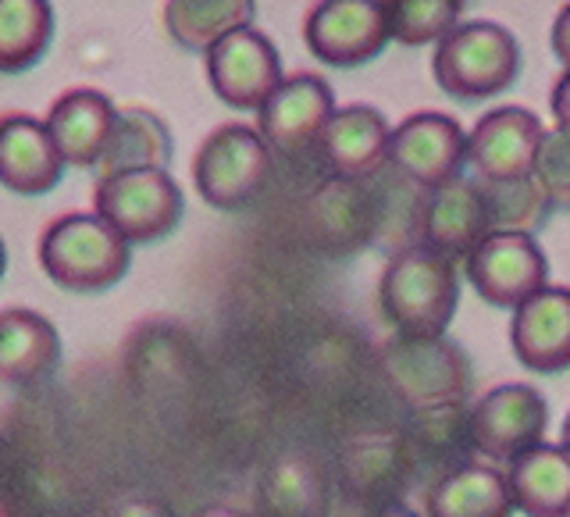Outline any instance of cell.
<instances>
[{
    "instance_id": "21",
    "label": "cell",
    "mask_w": 570,
    "mask_h": 517,
    "mask_svg": "<svg viewBox=\"0 0 570 517\" xmlns=\"http://www.w3.org/2000/svg\"><path fill=\"white\" fill-rule=\"evenodd\" d=\"M513 510L528 517H570V453L563 446H534L507 468Z\"/></svg>"
},
{
    "instance_id": "30",
    "label": "cell",
    "mask_w": 570,
    "mask_h": 517,
    "mask_svg": "<svg viewBox=\"0 0 570 517\" xmlns=\"http://www.w3.org/2000/svg\"><path fill=\"white\" fill-rule=\"evenodd\" d=\"M115 517H168V510L154 504V499H125L115 510Z\"/></svg>"
},
{
    "instance_id": "7",
    "label": "cell",
    "mask_w": 570,
    "mask_h": 517,
    "mask_svg": "<svg viewBox=\"0 0 570 517\" xmlns=\"http://www.w3.org/2000/svg\"><path fill=\"white\" fill-rule=\"evenodd\" d=\"M546 425H549V407L542 392L524 382H510L489 389L471 407L468 439L485 460L513 464L517 457L534 450V446H542Z\"/></svg>"
},
{
    "instance_id": "33",
    "label": "cell",
    "mask_w": 570,
    "mask_h": 517,
    "mask_svg": "<svg viewBox=\"0 0 570 517\" xmlns=\"http://www.w3.org/2000/svg\"><path fill=\"white\" fill-rule=\"evenodd\" d=\"M0 517H18L14 504H11V499H8L4 492H0Z\"/></svg>"
},
{
    "instance_id": "20",
    "label": "cell",
    "mask_w": 570,
    "mask_h": 517,
    "mask_svg": "<svg viewBox=\"0 0 570 517\" xmlns=\"http://www.w3.org/2000/svg\"><path fill=\"white\" fill-rule=\"evenodd\" d=\"M428 517H510L513 496L507 471L492 464H460L424 496Z\"/></svg>"
},
{
    "instance_id": "34",
    "label": "cell",
    "mask_w": 570,
    "mask_h": 517,
    "mask_svg": "<svg viewBox=\"0 0 570 517\" xmlns=\"http://www.w3.org/2000/svg\"><path fill=\"white\" fill-rule=\"evenodd\" d=\"M560 446L570 453V414L563 418V432H560Z\"/></svg>"
},
{
    "instance_id": "2",
    "label": "cell",
    "mask_w": 570,
    "mask_h": 517,
    "mask_svg": "<svg viewBox=\"0 0 570 517\" xmlns=\"http://www.w3.org/2000/svg\"><path fill=\"white\" fill-rule=\"evenodd\" d=\"M40 267L68 293H107L129 272V243L94 211L61 214L40 236Z\"/></svg>"
},
{
    "instance_id": "27",
    "label": "cell",
    "mask_w": 570,
    "mask_h": 517,
    "mask_svg": "<svg viewBox=\"0 0 570 517\" xmlns=\"http://www.w3.org/2000/svg\"><path fill=\"white\" fill-rule=\"evenodd\" d=\"M534 183L546 193L549 207L570 211V129L563 125L546 129L539 160H534Z\"/></svg>"
},
{
    "instance_id": "11",
    "label": "cell",
    "mask_w": 570,
    "mask_h": 517,
    "mask_svg": "<svg viewBox=\"0 0 570 517\" xmlns=\"http://www.w3.org/2000/svg\"><path fill=\"white\" fill-rule=\"evenodd\" d=\"M207 82L222 104L236 111H261L282 86V58L275 43L254 26L228 32L207 53Z\"/></svg>"
},
{
    "instance_id": "28",
    "label": "cell",
    "mask_w": 570,
    "mask_h": 517,
    "mask_svg": "<svg viewBox=\"0 0 570 517\" xmlns=\"http://www.w3.org/2000/svg\"><path fill=\"white\" fill-rule=\"evenodd\" d=\"M552 53H557L560 65L570 71V4L557 14V22H552Z\"/></svg>"
},
{
    "instance_id": "9",
    "label": "cell",
    "mask_w": 570,
    "mask_h": 517,
    "mask_svg": "<svg viewBox=\"0 0 570 517\" xmlns=\"http://www.w3.org/2000/svg\"><path fill=\"white\" fill-rule=\"evenodd\" d=\"M474 293L492 308H521L546 290L549 264L531 232H489L463 261Z\"/></svg>"
},
{
    "instance_id": "29",
    "label": "cell",
    "mask_w": 570,
    "mask_h": 517,
    "mask_svg": "<svg viewBox=\"0 0 570 517\" xmlns=\"http://www.w3.org/2000/svg\"><path fill=\"white\" fill-rule=\"evenodd\" d=\"M549 107H552V118H557V125L570 129V71H563V79H557V86H552Z\"/></svg>"
},
{
    "instance_id": "32",
    "label": "cell",
    "mask_w": 570,
    "mask_h": 517,
    "mask_svg": "<svg viewBox=\"0 0 570 517\" xmlns=\"http://www.w3.org/2000/svg\"><path fill=\"white\" fill-rule=\"evenodd\" d=\"M374 517H421V514H414V510H406V507H389V510H382V514H374Z\"/></svg>"
},
{
    "instance_id": "17",
    "label": "cell",
    "mask_w": 570,
    "mask_h": 517,
    "mask_svg": "<svg viewBox=\"0 0 570 517\" xmlns=\"http://www.w3.org/2000/svg\"><path fill=\"white\" fill-rule=\"evenodd\" d=\"M115 118L118 107L111 104V97L100 94V89L79 86L50 104L43 125L65 168H97L107 150V139H111Z\"/></svg>"
},
{
    "instance_id": "14",
    "label": "cell",
    "mask_w": 570,
    "mask_h": 517,
    "mask_svg": "<svg viewBox=\"0 0 570 517\" xmlns=\"http://www.w3.org/2000/svg\"><path fill=\"white\" fill-rule=\"evenodd\" d=\"M421 232L424 250H432L445 261H468L478 243L492 232L478 178H453L450 186L428 193L421 207Z\"/></svg>"
},
{
    "instance_id": "35",
    "label": "cell",
    "mask_w": 570,
    "mask_h": 517,
    "mask_svg": "<svg viewBox=\"0 0 570 517\" xmlns=\"http://www.w3.org/2000/svg\"><path fill=\"white\" fill-rule=\"evenodd\" d=\"M4 272H8V246L0 240V279H4Z\"/></svg>"
},
{
    "instance_id": "24",
    "label": "cell",
    "mask_w": 570,
    "mask_h": 517,
    "mask_svg": "<svg viewBox=\"0 0 570 517\" xmlns=\"http://www.w3.org/2000/svg\"><path fill=\"white\" fill-rule=\"evenodd\" d=\"M53 32V8L43 0H0V76L29 71Z\"/></svg>"
},
{
    "instance_id": "12",
    "label": "cell",
    "mask_w": 570,
    "mask_h": 517,
    "mask_svg": "<svg viewBox=\"0 0 570 517\" xmlns=\"http://www.w3.org/2000/svg\"><path fill=\"white\" fill-rule=\"evenodd\" d=\"M463 157H468V133L460 121L439 111H417L392 129L389 160L410 183L421 189H442L460 178Z\"/></svg>"
},
{
    "instance_id": "36",
    "label": "cell",
    "mask_w": 570,
    "mask_h": 517,
    "mask_svg": "<svg viewBox=\"0 0 570 517\" xmlns=\"http://www.w3.org/2000/svg\"><path fill=\"white\" fill-rule=\"evenodd\" d=\"M4 453H8V446H4V436H0V471H4Z\"/></svg>"
},
{
    "instance_id": "31",
    "label": "cell",
    "mask_w": 570,
    "mask_h": 517,
    "mask_svg": "<svg viewBox=\"0 0 570 517\" xmlns=\"http://www.w3.org/2000/svg\"><path fill=\"white\" fill-rule=\"evenodd\" d=\"M196 517H249V514H243L236 507H207V510H200Z\"/></svg>"
},
{
    "instance_id": "8",
    "label": "cell",
    "mask_w": 570,
    "mask_h": 517,
    "mask_svg": "<svg viewBox=\"0 0 570 517\" xmlns=\"http://www.w3.org/2000/svg\"><path fill=\"white\" fill-rule=\"evenodd\" d=\"M542 136V121L528 107H495V111L481 115L468 133L463 165H471L478 183L489 186L524 183L534 175Z\"/></svg>"
},
{
    "instance_id": "5",
    "label": "cell",
    "mask_w": 570,
    "mask_h": 517,
    "mask_svg": "<svg viewBox=\"0 0 570 517\" xmlns=\"http://www.w3.org/2000/svg\"><path fill=\"white\" fill-rule=\"evenodd\" d=\"M272 175V150L257 129L243 121L218 125L193 157V183L204 204L236 211L264 189Z\"/></svg>"
},
{
    "instance_id": "16",
    "label": "cell",
    "mask_w": 570,
    "mask_h": 517,
    "mask_svg": "<svg viewBox=\"0 0 570 517\" xmlns=\"http://www.w3.org/2000/svg\"><path fill=\"white\" fill-rule=\"evenodd\" d=\"M61 175L65 160L40 118L26 111L0 115V186L18 196H43Z\"/></svg>"
},
{
    "instance_id": "10",
    "label": "cell",
    "mask_w": 570,
    "mask_h": 517,
    "mask_svg": "<svg viewBox=\"0 0 570 517\" xmlns=\"http://www.w3.org/2000/svg\"><path fill=\"white\" fill-rule=\"evenodd\" d=\"M303 40L317 61L356 68L374 61L392 40L385 4L371 0H328L314 4L303 18Z\"/></svg>"
},
{
    "instance_id": "4",
    "label": "cell",
    "mask_w": 570,
    "mask_h": 517,
    "mask_svg": "<svg viewBox=\"0 0 570 517\" xmlns=\"http://www.w3.org/2000/svg\"><path fill=\"white\" fill-rule=\"evenodd\" d=\"M183 189L168 172H121L97 178L94 214L125 243H157L183 222Z\"/></svg>"
},
{
    "instance_id": "1",
    "label": "cell",
    "mask_w": 570,
    "mask_h": 517,
    "mask_svg": "<svg viewBox=\"0 0 570 517\" xmlns=\"http://www.w3.org/2000/svg\"><path fill=\"white\" fill-rule=\"evenodd\" d=\"M456 300L460 285L453 261L424 246H406L389 257L379 282V303L400 339H439L456 314Z\"/></svg>"
},
{
    "instance_id": "15",
    "label": "cell",
    "mask_w": 570,
    "mask_h": 517,
    "mask_svg": "<svg viewBox=\"0 0 570 517\" xmlns=\"http://www.w3.org/2000/svg\"><path fill=\"white\" fill-rule=\"evenodd\" d=\"M510 347L534 374L570 368V285H546L513 311Z\"/></svg>"
},
{
    "instance_id": "3",
    "label": "cell",
    "mask_w": 570,
    "mask_h": 517,
    "mask_svg": "<svg viewBox=\"0 0 570 517\" xmlns=\"http://www.w3.org/2000/svg\"><path fill=\"white\" fill-rule=\"evenodd\" d=\"M521 68V47L513 32L485 22H460L445 40L435 43L432 71L435 82L456 100H485L503 94Z\"/></svg>"
},
{
    "instance_id": "25",
    "label": "cell",
    "mask_w": 570,
    "mask_h": 517,
    "mask_svg": "<svg viewBox=\"0 0 570 517\" xmlns=\"http://www.w3.org/2000/svg\"><path fill=\"white\" fill-rule=\"evenodd\" d=\"M385 11L392 40L417 47L445 40L460 26L463 4L460 0H396V4H385Z\"/></svg>"
},
{
    "instance_id": "26",
    "label": "cell",
    "mask_w": 570,
    "mask_h": 517,
    "mask_svg": "<svg viewBox=\"0 0 570 517\" xmlns=\"http://www.w3.org/2000/svg\"><path fill=\"white\" fill-rule=\"evenodd\" d=\"M481 196L489 207V225L492 232H534L549 218V201L534 183V175L524 183H507V186H489L478 183Z\"/></svg>"
},
{
    "instance_id": "23",
    "label": "cell",
    "mask_w": 570,
    "mask_h": 517,
    "mask_svg": "<svg viewBox=\"0 0 570 517\" xmlns=\"http://www.w3.org/2000/svg\"><path fill=\"white\" fill-rule=\"evenodd\" d=\"M257 8L249 0H171L165 4V29L186 50L207 53L228 32L254 26Z\"/></svg>"
},
{
    "instance_id": "18",
    "label": "cell",
    "mask_w": 570,
    "mask_h": 517,
    "mask_svg": "<svg viewBox=\"0 0 570 517\" xmlns=\"http://www.w3.org/2000/svg\"><path fill=\"white\" fill-rule=\"evenodd\" d=\"M392 129L379 107L350 104L335 107L332 121L317 139L321 160L338 178H367L389 160Z\"/></svg>"
},
{
    "instance_id": "6",
    "label": "cell",
    "mask_w": 570,
    "mask_h": 517,
    "mask_svg": "<svg viewBox=\"0 0 570 517\" xmlns=\"http://www.w3.org/2000/svg\"><path fill=\"white\" fill-rule=\"evenodd\" d=\"M389 382L400 397L424 414L456 410L468 397L471 364L450 339H392L385 347Z\"/></svg>"
},
{
    "instance_id": "13",
    "label": "cell",
    "mask_w": 570,
    "mask_h": 517,
    "mask_svg": "<svg viewBox=\"0 0 570 517\" xmlns=\"http://www.w3.org/2000/svg\"><path fill=\"white\" fill-rule=\"evenodd\" d=\"M332 115H335L332 86L321 76H314V71H296V76L282 79V86L257 111V133L267 143V150L293 157L317 147Z\"/></svg>"
},
{
    "instance_id": "19",
    "label": "cell",
    "mask_w": 570,
    "mask_h": 517,
    "mask_svg": "<svg viewBox=\"0 0 570 517\" xmlns=\"http://www.w3.org/2000/svg\"><path fill=\"white\" fill-rule=\"evenodd\" d=\"M61 364V335L53 321L29 308L0 311V386L29 389Z\"/></svg>"
},
{
    "instance_id": "22",
    "label": "cell",
    "mask_w": 570,
    "mask_h": 517,
    "mask_svg": "<svg viewBox=\"0 0 570 517\" xmlns=\"http://www.w3.org/2000/svg\"><path fill=\"white\" fill-rule=\"evenodd\" d=\"M171 160V133L165 118L150 107H118L111 139L100 157V178L121 175V172H168Z\"/></svg>"
}]
</instances>
